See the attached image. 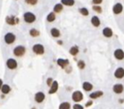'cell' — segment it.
<instances>
[{
	"instance_id": "1",
	"label": "cell",
	"mask_w": 124,
	"mask_h": 109,
	"mask_svg": "<svg viewBox=\"0 0 124 109\" xmlns=\"http://www.w3.org/2000/svg\"><path fill=\"white\" fill-rule=\"evenodd\" d=\"M13 53L15 56L17 57H21L23 56L25 53H26V48L24 47L23 45H18L13 50Z\"/></svg>"
},
{
	"instance_id": "2",
	"label": "cell",
	"mask_w": 124,
	"mask_h": 109,
	"mask_svg": "<svg viewBox=\"0 0 124 109\" xmlns=\"http://www.w3.org/2000/svg\"><path fill=\"white\" fill-rule=\"evenodd\" d=\"M24 21L26 22V23H33V22L36 21V15L32 12H26L23 15Z\"/></svg>"
},
{
	"instance_id": "3",
	"label": "cell",
	"mask_w": 124,
	"mask_h": 109,
	"mask_svg": "<svg viewBox=\"0 0 124 109\" xmlns=\"http://www.w3.org/2000/svg\"><path fill=\"white\" fill-rule=\"evenodd\" d=\"M15 41V35L13 33H7L4 35V42L7 44H11Z\"/></svg>"
},
{
	"instance_id": "4",
	"label": "cell",
	"mask_w": 124,
	"mask_h": 109,
	"mask_svg": "<svg viewBox=\"0 0 124 109\" xmlns=\"http://www.w3.org/2000/svg\"><path fill=\"white\" fill-rule=\"evenodd\" d=\"M32 51L37 54H43L44 53V47H43V45L40 44H37L33 45Z\"/></svg>"
},
{
	"instance_id": "5",
	"label": "cell",
	"mask_w": 124,
	"mask_h": 109,
	"mask_svg": "<svg viewBox=\"0 0 124 109\" xmlns=\"http://www.w3.org/2000/svg\"><path fill=\"white\" fill-rule=\"evenodd\" d=\"M71 98H72V100L75 102H79L83 99V95H82V93L81 92V91L77 90V91H74V92L72 93Z\"/></svg>"
},
{
	"instance_id": "6",
	"label": "cell",
	"mask_w": 124,
	"mask_h": 109,
	"mask_svg": "<svg viewBox=\"0 0 124 109\" xmlns=\"http://www.w3.org/2000/svg\"><path fill=\"white\" fill-rule=\"evenodd\" d=\"M6 65H7L8 68L10 69V70H14L17 67L18 64H17V62L13 58H10V59L7 60L6 62Z\"/></svg>"
},
{
	"instance_id": "7",
	"label": "cell",
	"mask_w": 124,
	"mask_h": 109,
	"mask_svg": "<svg viewBox=\"0 0 124 109\" xmlns=\"http://www.w3.org/2000/svg\"><path fill=\"white\" fill-rule=\"evenodd\" d=\"M115 77L118 79H121L124 77V68L123 67H118L114 73Z\"/></svg>"
},
{
	"instance_id": "8",
	"label": "cell",
	"mask_w": 124,
	"mask_h": 109,
	"mask_svg": "<svg viewBox=\"0 0 124 109\" xmlns=\"http://www.w3.org/2000/svg\"><path fill=\"white\" fill-rule=\"evenodd\" d=\"M113 91H114L116 94H122L124 90V87L122 84H117L113 86Z\"/></svg>"
},
{
	"instance_id": "9",
	"label": "cell",
	"mask_w": 124,
	"mask_h": 109,
	"mask_svg": "<svg viewBox=\"0 0 124 109\" xmlns=\"http://www.w3.org/2000/svg\"><path fill=\"white\" fill-rule=\"evenodd\" d=\"M114 56L117 60H123L124 59V51L121 49H117L115 50Z\"/></svg>"
},
{
	"instance_id": "10",
	"label": "cell",
	"mask_w": 124,
	"mask_h": 109,
	"mask_svg": "<svg viewBox=\"0 0 124 109\" xmlns=\"http://www.w3.org/2000/svg\"><path fill=\"white\" fill-rule=\"evenodd\" d=\"M122 10H123V6H122V4H120V3H117L116 4L114 5V7H113V12H114V14L116 15H118L120 13H122Z\"/></svg>"
},
{
	"instance_id": "11",
	"label": "cell",
	"mask_w": 124,
	"mask_h": 109,
	"mask_svg": "<svg viewBox=\"0 0 124 109\" xmlns=\"http://www.w3.org/2000/svg\"><path fill=\"white\" fill-rule=\"evenodd\" d=\"M45 99V95L43 92H38L37 94L35 95V101L38 103H41V102H43V101H44Z\"/></svg>"
},
{
	"instance_id": "12",
	"label": "cell",
	"mask_w": 124,
	"mask_h": 109,
	"mask_svg": "<svg viewBox=\"0 0 124 109\" xmlns=\"http://www.w3.org/2000/svg\"><path fill=\"white\" fill-rule=\"evenodd\" d=\"M58 88H59L58 82L57 81H54L53 84H52V85L50 86V90H49V94H54L58 90Z\"/></svg>"
},
{
	"instance_id": "13",
	"label": "cell",
	"mask_w": 124,
	"mask_h": 109,
	"mask_svg": "<svg viewBox=\"0 0 124 109\" xmlns=\"http://www.w3.org/2000/svg\"><path fill=\"white\" fill-rule=\"evenodd\" d=\"M103 35L106 38H110L113 35V32L110 27H105L103 29Z\"/></svg>"
},
{
	"instance_id": "14",
	"label": "cell",
	"mask_w": 124,
	"mask_h": 109,
	"mask_svg": "<svg viewBox=\"0 0 124 109\" xmlns=\"http://www.w3.org/2000/svg\"><path fill=\"white\" fill-rule=\"evenodd\" d=\"M103 91H100V90H99V91H95V92H93L91 93L90 95H89V97L91 98V99H97V98L100 97L103 95Z\"/></svg>"
},
{
	"instance_id": "15",
	"label": "cell",
	"mask_w": 124,
	"mask_h": 109,
	"mask_svg": "<svg viewBox=\"0 0 124 109\" xmlns=\"http://www.w3.org/2000/svg\"><path fill=\"white\" fill-rule=\"evenodd\" d=\"M57 63H58V65L60 66V67L65 68V67L69 64V61H68V60H65V59H58Z\"/></svg>"
},
{
	"instance_id": "16",
	"label": "cell",
	"mask_w": 124,
	"mask_h": 109,
	"mask_svg": "<svg viewBox=\"0 0 124 109\" xmlns=\"http://www.w3.org/2000/svg\"><path fill=\"white\" fill-rule=\"evenodd\" d=\"M91 23L94 26L98 27V26H99V25H100V21H99L98 16H93L91 19Z\"/></svg>"
},
{
	"instance_id": "17",
	"label": "cell",
	"mask_w": 124,
	"mask_h": 109,
	"mask_svg": "<svg viewBox=\"0 0 124 109\" xmlns=\"http://www.w3.org/2000/svg\"><path fill=\"white\" fill-rule=\"evenodd\" d=\"M82 89L85 91H90L93 90V84H91L89 82H84L82 84Z\"/></svg>"
},
{
	"instance_id": "18",
	"label": "cell",
	"mask_w": 124,
	"mask_h": 109,
	"mask_svg": "<svg viewBox=\"0 0 124 109\" xmlns=\"http://www.w3.org/2000/svg\"><path fill=\"white\" fill-rule=\"evenodd\" d=\"M10 90H11V89H10V85H8V84H3L2 89H1V91H2L3 94L7 95V94H9L10 92Z\"/></svg>"
},
{
	"instance_id": "19",
	"label": "cell",
	"mask_w": 124,
	"mask_h": 109,
	"mask_svg": "<svg viewBox=\"0 0 124 109\" xmlns=\"http://www.w3.org/2000/svg\"><path fill=\"white\" fill-rule=\"evenodd\" d=\"M50 33H51V35L53 36L54 38H58V37L60 36V32L59 31V29L54 28V27L50 30Z\"/></svg>"
},
{
	"instance_id": "20",
	"label": "cell",
	"mask_w": 124,
	"mask_h": 109,
	"mask_svg": "<svg viewBox=\"0 0 124 109\" xmlns=\"http://www.w3.org/2000/svg\"><path fill=\"white\" fill-rule=\"evenodd\" d=\"M63 10V4H57L54 5V13H60Z\"/></svg>"
},
{
	"instance_id": "21",
	"label": "cell",
	"mask_w": 124,
	"mask_h": 109,
	"mask_svg": "<svg viewBox=\"0 0 124 109\" xmlns=\"http://www.w3.org/2000/svg\"><path fill=\"white\" fill-rule=\"evenodd\" d=\"M29 33H30V35L32 36V37H33V38L38 37V36L40 35V32L38 31V30H37V29H35V28L31 29L30 32H29Z\"/></svg>"
},
{
	"instance_id": "22",
	"label": "cell",
	"mask_w": 124,
	"mask_h": 109,
	"mask_svg": "<svg viewBox=\"0 0 124 109\" xmlns=\"http://www.w3.org/2000/svg\"><path fill=\"white\" fill-rule=\"evenodd\" d=\"M71 108V105L69 102H62L60 106H59V109H70Z\"/></svg>"
},
{
	"instance_id": "23",
	"label": "cell",
	"mask_w": 124,
	"mask_h": 109,
	"mask_svg": "<svg viewBox=\"0 0 124 109\" xmlns=\"http://www.w3.org/2000/svg\"><path fill=\"white\" fill-rule=\"evenodd\" d=\"M61 4L64 5H67V6H72L75 4V1L74 0H61Z\"/></svg>"
},
{
	"instance_id": "24",
	"label": "cell",
	"mask_w": 124,
	"mask_h": 109,
	"mask_svg": "<svg viewBox=\"0 0 124 109\" xmlns=\"http://www.w3.org/2000/svg\"><path fill=\"white\" fill-rule=\"evenodd\" d=\"M79 52V50H78V47L77 46H73V47L71 48L70 50V54H72V55H77Z\"/></svg>"
},
{
	"instance_id": "25",
	"label": "cell",
	"mask_w": 124,
	"mask_h": 109,
	"mask_svg": "<svg viewBox=\"0 0 124 109\" xmlns=\"http://www.w3.org/2000/svg\"><path fill=\"white\" fill-rule=\"evenodd\" d=\"M14 20H16V19H15L14 16H8L7 18H6V22H7L8 24H10V25H14V24L17 22H15Z\"/></svg>"
},
{
	"instance_id": "26",
	"label": "cell",
	"mask_w": 124,
	"mask_h": 109,
	"mask_svg": "<svg viewBox=\"0 0 124 109\" xmlns=\"http://www.w3.org/2000/svg\"><path fill=\"white\" fill-rule=\"evenodd\" d=\"M55 20V14H54V12H51V13H49L48 15L47 16V21L49 22H53Z\"/></svg>"
},
{
	"instance_id": "27",
	"label": "cell",
	"mask_w": 124,
	"mask_h": 109,
	"mask_svg": "<svg viewBox=\"0 0 124 109\" xmlns=\"http://www.w3.org/2000/svg\"><path fill=\"white\" fill-rule=\"evenodd\" d=\"M79 12L82 15H84V16L89 15V10H88V9H86V8H81L79 10Z\"/></svg>"
},
{
	"instance_id": "28",
	"label": "cell",
	"mask_w": 124,
	"mask_h": 109,
	"mask_svg": "<svg viewBox=\"0 0 124 109\" xmlns=\"http://www.w3.org/2000/svg\"><path fill=\"white\" fill-rule=\"evenodd\" d=\"M25 2L30 5H35L38 3V0H25Z\"/></svg>"
},
{
	"instance_id": "29",
	"label": "cell",
	"mask_w": 124,
	"mask_h": 109,
	"mask_svg": "<svg viewBox=\"0 0 124 109\" xmlns=\"http://www.w3.org/2000/svg\"><path fill=\"white\" fill-rule=\"evenodd\" d=\"M77 66H78V67H79L80 69H83L85 67L84 62H83V61H79L78 63H77Z\"/></svg>"
},
{
	"instance_id": "30",
	"label": "cell",
	"mask_w": 124,
	"mask_h": 109,
	"mask_svg": "<svg viewBox=\"0 0 124 109\" xmlns=\"http://www.w3.org/2000/svg\"><path fill=\"white\" fill-rule=\"evenodd\" d=\"M93 10L95 12H97V13H101V12H102V9H101V7H99V6H94V7H93Z\"/></svg>"
},
{
	"instance_id": "31",
	"label": "cell",
	"mask_w": 124,
	"mask_h": 109,
	"mask_svg": "<svg viewBox=\"0 0 124 109\" xmlns=\"http://www.w3.org/2000/svg\"><path fill=\"white\" fill-rule=\"evenodd\" d=\"M73 109H83V107L80 104H75L73 105Z\"/></svg>"
},
{
	"instance_id": "32",
	"label": "cell",
	"mask_w": 124,
	"mask_h": 109,
	"mask_svg": "<svg viewBox=\"0 0 124 109\" xmlns=\"http://www.w3.org/2000/svg\"><path fill=\"white\" fill-rule=\"evenodd\" d=\"M53 82H54V81H53V79H52L51 78H49L47 79V84L49 86H51L52 85V84H53Z\"/></svg>"
},
{
	"instance_id": "33",
	"label": "cell",
	"mask_w": 124,
	"mask_h": 109,
	"mask_svg": "<svg viewBox=\"0 0 124 109\" xmlns=\"http://www.w3.org/2000/svg\"><path fill=\"white\" fill-rule=\"evenodd\" d=\"M102 2H103V0H93V3L94 4H99Z\"/></svg>"
},
{
	"instance_id": "34",
	"label": "cell",
	"mask_w": 124,
	"mask_h": 109,
	"mask_svg": "<svg viewBox=\"0 0 124 109\" xmlns=\"http://www.w3.org/2000/svg\"><path fill=\"white\" fill-rule=\"evenodd\" d=\"M92 104H93V102H92V101H89V102H88L86 103V107H89V106H91Z\"/></svg>"
},
{
	"instance_id": "35",
	"label": "cell",
	"mask_w": 124,
	"mask_h": 109,
	"mask_svg": "<svg viewBox=\"0 0 124 109\" xmlns=\"http://www.w3.org/2000/svg\"><path fill=\"white\" fill-rule=\"evenodd\" d=\"M2 86H3V81H2V79L0 78V90L2 89Z\"/></svg>"
}]
</instances>
